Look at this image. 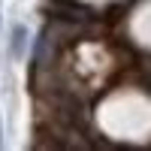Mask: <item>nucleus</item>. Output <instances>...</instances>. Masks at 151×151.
<instances>
[{
	"mask_svg": "<svg viewBox=\"0 0 151 151\" xmlns=\"http://www.w3.org/2000/svg\"><path fill=\"white\" fill-rule=\"evenodd\" d=\"M24 48H27V27L24 24H15L12 27V42H9V55L12 58H21Z\"/></svg>",
	"mask_w": 151,
	"mask_h": 151,
	"instance_id": "nucleus-1",
	"label": "nucleus"
}]
</instances>
